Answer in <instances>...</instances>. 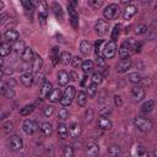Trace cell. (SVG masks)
I'll return each instance as SVG.
<instances>
[{"instance_id":"cell-31","label":"cell","mask_w":157,"mask_h":157,"mask_svg":"<svg viewBox=\"0 0 157 157\" xmlns=\"http://www.w3.org/2000/svg\"><path fill=\"white\" fill-rule=\"evenodd\" d=\"M60 60H61V63L64 65H70L72 63V56H71V54L69 52H63L60 54Z\"/></svg>"},{"instance_id":"cell-34","label":"cell","mask_w":157,"mask_h":157,"mask_svg":"<svg viewBox=\"0 0 157 157\" xmlns=\"http://www.w3.org/2000/svg\"><path fill=\"white\" fill-rule=\"evenodd\" d=\"M91 80H92V82H93V83L99 85V83H102V81H103V74H102L101 71H96V72H93V74H92Z\"/></svg>"},{"instance_id":"cell-25","label":"cell","mask_w":157,"mask_h":157,"mask_svg":"<svg viewBox=\"0 0 157 157\" xmlns=\"http://www.w3.org/2000/svg\"><path fill=\"white\" fill-rule=\"evenodd\" d=\"M87 93L85 92V91H80L78 93H77V98H76V103H77V105H80V107H85L86 105V102H87Z\"/></svg>"},{"instance_id":"cell-9","label":"cell","mask_w":157,"mask_h":157,"mask_svg":"<svg viewBox=\"0 0 157 157\" xmlns=\"http://www.w3.org/2000/svg\"><path fill=\"white\" fill-rule=\"evenodd\" d=\"M108 28H109V23L107 21H104V20H98L96 26H94L96 33L98 36H104L108 32Z\"/></svg>"},{"instance_id":"cell-32","label":"cell","mask_w":157,"mask_h":157,"mask_svg":"<svg viewBox=\"0 0 157 157\" xmlns=\"http://www.w3.org/2000/svg\"><path fill=\"white\" fill-rule=\"evenodd\" d=\"M34 104H27V105H25L23 108H21L20 109V114L22 115V117H28L33 110H34Z\"/></svg>"},{"instance_id":"cell-6","label":"cell","mask_w":157,"mask_h":157,"mask_svg":"<svg viewBox=\"0 0 157 157\" xmlns=\"http://www.w3.org/2000/svg\"><path fill=\"white\" fill-rule=\"evenodd\" d=\"M131 40H125L121 43L120 48H119V56L120 59H128L130 58V54H131V49H132V45H131Z\"/></svg>"},{"instance_id":"cell-29","label":"cell","mask_w":157,"mask_h":157,"mask_svg":"<svg viewBox=\"0 0 157 157\" xmlns=\"http://www.w3.org/2000/svg\"><path fill=\"white\" fill-rule=\"evenodd\" d=\"M81 67H82V70H83L85 74L91 72V71H93V69H94V63H93L92 60H85V61L82 63Z\"/></svg>"},{"instance_id":"cell-48","label":"cell","mask_w":157,"mask_h":157,"mask_svg":"<svg viewBox=\"0 0 157 157\" xmlns=\"http://www.w3.org/2000/svg\"><path fill=\"white\" fill-rule=\"evenodd\" d=\"M53 112H54V107H53V105H47V107L43 109V114H44V117H47V118H49V117L53 114Z\"/></svg>"},{"instance_id":"cell-60","label":"cell","mask_w":157,"mask_h":157,"mask_svg":"<svg viewBox=\"0 0 157 157\" xmlns=\"http://www.w3.org/2000/svg\"><path fill=\"white\" fill-rule=\"evenodd\" d=\"M32 1V4L34 5V7H37L38 6V0H31Z\"/></svg>"},{"instance_id":"cell-53","label":"cell","mask_w":157,"mask_h":157,"mask_svg":"<svg viewBox=\"0 0 157 157\" xmlns=\"http://www.w3.org/2000/svg\"><path fill=\"white\" fill-rule=\"evenodd\" d=\"M2 128H4V131L7 132V131H11V130L13 129V124H12L11 121H7V123L2 124Z\"/></svg>"},{"instance_id":"cell-57","label":"cell","mask_w":157,"mask_h":157,"mask_svg":"<svg viewBox=\"0 0 157 157\" xmlns=\"http://www.w3.org/2000/svg\"><path fill=\"white\" fill-rule=\"evenodd\" d=\"M114 103H115V105L120 107V105L123 104V102H121V97L118 96V94H115V96H114Z\"/></svg>"},{"instance_id":"cell-13","label":"cell","mask_w":157,"mask_h":157,"mask_svg":"<svg viewBox=\"0 0 157 157\" xmlns=\"http://www.w3.org/2000/svg\"><path fill=\"white\" fill-rule=\"evenodd\" d=\"M131 98L134 102H140L142 98H145V91L142 87H134L131 90Z\"/></svg>"},{"instance_id":"cell-15","label":"cell","mask_w":157,"mask_h":157,"mask_svg":"<svg viewBox=\"0 0 157 157\" xmlns=\"http://www.w3.org/2000/svg\"><path fill=\"white\" fill-rule=\"evenodd\" d=\"M130 67H131V60H130V58H128V59H121V60L118 63V65H117V71H118V72H125V71H128Z\"/></svg>"},{"instance_id":"cell-56","label":"cell","mask_w":157,"mask_h":157,"mask_svg":"<svg viewBox=\"0 0 157 157\" xmlns=\"http://www.w3.org/2000/svg\"><path fill=\"white\" fill-rule=\"evenodd\" d=\"M38 18H39V21H40V23L44 26L45 25V22H47V15L45 13H38Z\"/></svg>"},{"instance_id":"cell-21","label":"cell","mask_w":157,"mask_h":157,"mask_svg":"<svg viewBox=\"0 0 157 157\" xmlns=\"http://www.w3.org/2000/svg\"><path fill=\"white\" fill-rule=\"evenodd\" d=\"M80 50H81V53H82L83 55H90V53L92 52V44H91L88 40L83 39V40H81V43H80Z\"/></svg>"},{"instance_id":"cell-51","label":"cell","mask_w":157,"mask_h":157,"mask_svg":"<svg viewBox=\"0 0 157 157\" xmlns=\"http://www.w3.org/2000/svg\"><path fill=\"white\" fill-rule=\"evenodd\" d=\"M82 59L80 58V56H74L72 58V66L74 67H77V66H80V65H82Z\"/></svg>"},{"instance_id":"cell-36","label":"cell","mask_w":157,"mask_h":157,"mask_svg":"<svg viewBox=\"0 0 157 157\" xmlns=\"http://www.w3.org/2000/svg\"><path fill=\"white\" fill-rule=\"evenodd\" d=\"M128 81H130L131 83H139L141 81V75L139 72H131L128 75Z\"/></svg>"},{"instance_id":"cell-20","label":"cell","mask_w":157,"mask_h":157,"mask_svg":"<svg viewBox=\"0 0 157 157\" xmlns=\"http://www.w3.org/2000/svg\"><path fill=\"white\" fill-rule=\"evenodd\" d=\"M61 97H63L61 90H60V88H53V91L50 92V94H49L48 98H49V101H50L52 103H56V102H60Z\"/></svg>"},{"instance_id":"cell-62","label":"cell","mask_w":157,"mask_h":157,"mask_svg":"<svg viewBox=\"0 0 157 157\" xmlns=\"http://www.w3.org/2000/svg\"><path fill=\"white\" fill-rule=\"evenodd\" d=\"M155 155H156V156H157V150H156V151H155Z\"/></svg>"},{"instance_id":"cell-43","label":"cell","mask_w":157,"mask_h":157,"mask_svg":"<svg viewBox=\"0 0 157 157\" xmlns=\"http://www.w3.org/2000/svg\"><path fill=\"white\" fill-rule=\"evenodd\" d=\"M20 2H21V4H22V6L25 7V10H27V11H33L34 5L32 4V1H31V0H20Z\"/></svg>"},{"instance_id":"cell-39","label":"cell","mask_w":157,"mask_h":157,"mask_svg":"<svg viewBox=\"0 0 157 157\" xmlns=\"http://www.w3.org/2000/svg\"><path fill=\"white\" fill-rule=\"evenodd\" d=\"M45 81H47V80H45L44 74H42L40 71H39V72H36V76H34V83H37V85H43Z\"/></svg>"},{"instance_id":"cell-41","label":"cell","mask_w":157,"mask_h":157,"mask_svg":"<svg viewBox=\"0 0 157 157\" xmlns=\"http://www.w3.org/2000/svg\"><path fill=\"white\" fill-rule=\"evenodd\" d=\"M103 2H104V0H88V5L93 10H98L103 5Z\"/></svg>"},{"instance_id":"cell-17","label":"cell","mask_w":157,"mask_h":157,"mask_svg":"<svg viewBox=\"0 0 157 157\" xmlns=\"http://www.w3.org/2000/svg\"><path fill=\"white\" fill-rule=\"evenodd\" d=\"M4 37H5V40L6 42H16L17 39H18V37H20V33L16 31V29H7L5 33H4Z\"/></svg>"},{"instance_id":"cell-1","label":"cell","mask_w":157,"mask_h":157,"mask_svg":"<svg viewBox=\"0 0 157 157\" xmlns=\"http://www.w3.org/2000/svg\"><path fill=\"white\" fill-rule=\"evenodd\" d=\"M75 94H76L75 87H74V86H69V87L65 90V92H64V94H63V97H61V99H60V104H61L63 107H69V105L72 103V101H74V98H75Z\"/></svg>"},{"instance_id":"cell-23","label":"cell","mask_w":157,"mask_h":157,"mask_svg":"<svg viewBox=\"0 0 157 157\" xmlns=\"http://www.w3.org/2000/svg\"><path fill=\"white\" fill-rule=\"evenodd\" d=\"M69 134L71 137H78L81 135V126L77 123H72L69 126Z\"/></svg>"},{"instance_id":"cell-61","label":"cell","mask_w":157,"mask_h":157,"mask_svg":"<svg viewBox=\"0 0 157 157\" xmlns=\"http://www.w3.org/2000/svg\"><path fill=\"white\" fill-rule=\"evenodd\" d=\"M132 0H120V2L121 4H129V2H131Z\"/></svg>"},{"instance_id":"cell-22","label":"cell","mask_w":157,"mask_h":157,"mask_svg":"<svg viewBox=\"0 0 157 157\" xmlns=\"http://www.w3.org/2000/svg\"><path fill=\"white\" fill-rule=\"evenodd\" d=\"M96 63H97V65H98L99 71H101L104 76H105V75H108V67H107V65H105L104 58H102L101 55H97V58H96Z\"/></svg>"},{"instance_id":"cell-59","label":"cell","mask_w":157,"mask_h":157,"mask_svg":"<svg viewBox=\"0 0 157 157\" xmlns=\"http://www.w3.org/2000/svg\"><path fill=\"white\" fill-rule=\"evenodd\" d=\"M69 4H70V5H72L74 7H76V6H77V4H78V1H77V0H69Z\"/></svg>"},{"instance_id":"cell-38","label":"cell","mask_w":157,"mask_h":157,"mask_svg":"<svg viewBox=\"0 0 157 157\" xmlns=\"http://www.w3.org/2000/svg\"><path fill=\"white\" fill-rule=\"evenodd\" d=\"M97 93V85L96 83H91V85H87V96L90 98H93Z\"/></svg>"},{"instance_id":"cell-33","label":"cell","mask_w":157,"mask_h":157,"mask_svg":"<svg viewBox=\"0 0 157 157\" xmlns=\"http://www.w3.org/2000/svg\"><path fill=\"white\" fill-rule=\"evenodd\" d=\"M120 29H121V25H120V23H117V25L113 27L112 34H110V38H112L113 40H117V39L119 38V36H120Z\"/></svg>"},{"instance_id":"cell-14","label":"cell","mask_w":157,"mask_h":157,"mask_svg":"<svg viewBox=\"0 0 157 157\" xmlns=\"http://www.w3.org/2000/svg\"><path fill=\"white\" fill-rule=\"evenodd\" d=\"M43 66V59L40 58L39 54H34L32 59V71L33 72H39Z\"/></svg>"},{"instance_id":"cell-8","label":"cell","mask_w":157,"mask_h":157,"mask_svg":"<svg viewBox=\"0 0 157 157\" xmlns=\"http://www.w3.org/2000/svg\"><path fill=\"white\" fill-rule=\"evenodd\" d=\"M9 145H10V147H11V150H13V151H20V150L23 148V141H22V139H21L20 136H17V135H13V136L10 137Z\"/></svg>"},{"instance_id":"cell-2","label":"cell","mask_w":157,"mask_h":157,"mask_svg":"<svg viewBox=\"0 0 157 157\" xmlns=\"http://www.w3.org/2000/svg\"><path fill=\"white\" fill-rule=\"evenodd\" d=\"M119 12H120V9L117 4H110L108 5L104 10H103V16L105 20H115L118 16H119Z\"/></svg>"},{"instance_id":"cell-11","label":"cell","mask_w":157,"mask_h":157,"mask_svg":"<svg viewBox=\"0 0 157 157\" xmlns=\"http://www.w3.org/2000/svg\"><path fill=\"white\" fill-rule=\"evenodd\" d=\"M53 91V85L50 81H45L42 86H40V90H39V96L40 98H47L49 97L50 92Z\"/></svg>"},{"instance_id":"cell-58","label":"cell","mask_w":157,"mask_h":157,"mask_svg":"<svg viewBox=\"0 0 157 157\" xmlns=\"http://www.w3.org/2000/svg\"><path fill=\"white\" fill-rule=\"evenodd\" d=\"M69 74H70V80H72V81L77 80V75H76V72L71 71V72H69Z\"/></svg>"},{"instance_id":"cell-3","label":"cell","mask_w":157,"mask_h":157,"mask_svg":"<svg viewBox=\"0 0 157 157\" xmlns=\"http://www.w3.org/2000/svg\"><path fill=\"white\" fill-rule=\"evenodd\" d=\"M117 53V42L110 39L103 48V58L104 59H113Z\"/></svg>"},{"instance_id":"cell-12","label":"cell","mask_w":157,"mask_h":157,"mask_svg":"<svg viewBox=\"0 0 157 157\" xmlns=\"http://www.w3.org/2000/svg\"><path fill=\"white\" fill-rule=\"evenodd\" d=\"M69 81H70V74L65 70H60L58 72V83H59V86L64 87L69 83Z\"/></svg>"},{"instance_id":"cell-5","label":"cell","mask_w":157,"mask_h":157,"mask_svg":"<svg viewBox=\"0 0 157 157\" xmlns=\"http://www.w3.org/2000/svg\"><path fill=\"white\" fill-rule=\"evenodd\" d=\"M67 12H69V20H70V23L74 29H78V26H80V21H78V13L76 12L75 7L72 5H67Z\"/></svg>"},{"instance_id":"cell-45","label":"cell","mask_w":157,"mask_h":157,"mask_svg":"<svg viewBox=\"0 0 157 157\" xmlns=\"http://www.w3.org/2000/svg\"><path fill=\"white\" fill-rule=\"evenodd\" d=\"M63 155H64L65 157H72V156L75 155V152H74V148H72L71 146L66 145V146L64 147V150H63Z\"/></svg>"},{"instance_id":"cell-19","label":"cell","mask_w":157,"mask_h":157,"mask_svg":"<svg viewBox=\"0 0 157 157\" xmlns=\"http://www.w3.org/2000/svg\"><path fill=\"white\" fill-rule=\"evenodd\" d=\"M33 56H34L33 50H32V48H29V47L25 48V49H23V52L21 53V59H22V61H25V63L32 61Z\"/></svg>"},{"instance_id":"cell-55","label":"cell","mask_w":157,"mask_h":157,"mask_svg":"<svg viewBox=\"0 0 157 157\" xmlns=\"http://www.w3.org/2000/svg\"><path fill=\"white\" fill-rule=\"evenodd\" d=\"M136 153H137L139 156H147V155H148V152H147L146 150H144V147H141V146H137Z\"/></svg>"},{"instance_id":"cell-42","label":"cell","mask_w":157,"mask_h":157,"mask_svg":"<svg viewBox=\"0 0 157 157\" xmlns=\"http://www.w3.org/2000/svg\"><path fill=\"white\" fill-rule=\"evenodd\" d=\"M12 49H13L16 53L23 52V49H25V43H23L22 40H16L15 44H13V47H12Z\"/></svg>"},{"instance_id":"cell-10","label":"cell","mask_w":157,"mask_h":157,"mask_svg":"<svg viewBox=\"0 0 157 157\" xmlns=\"http://www.w3.org/2000/svg\"><path fill=\"white\" fill-rule=\"evenodd\" d=\"M20 81L25 87H31L34 83V75L32 72H25L21 75Z\"/></svg>"},{"instance_id":"cell-44","label":"cell","mask_w":157,"mask_h":157,"mask_svg":"<svg viewBox=\"0 0 157 157\" xmlns=\"http://www.w3.org/2000/svg\"><path fill=\"white\" fill-rule=\"evenodd\" d=\"M58 117H59V119H61V120H65V119H67L69 118V110L66 109V108H60L59 109V113H58Z\"/></svg>"},{"instance_id":"cell-40","label":"cell","mask_w":157,"mask_h":157,"mask_svg":"<svg viewBox=\"0 0 157 157\" xmlns=\"http://www.w3.org/2000/svg\"><path fill=\"white\" fill-rule=\"evenodd\" d=\"M38 9H39V12L40 13H45L47 15V10H48V5H47V1L45 0H38V6H37Z\"/></svg>"},{"instance_id":"cell-49","label":"cell","mask_w":157,"mask_h":157,"mask_svg":"<svg viewBox=\"0 0 157 157\" xmlns=\"http://www.w3.org/2000/svg\"><path fill=\"white\" fill-rule=\"evenodd\" d=\"M135 32H136V34H144V33L147 32V26H146V25H139V26L136 27Z\"/></svg>"},{"instance_id":"cell-27","label":"cell","mask_w":157,"mask_h":157,"mask_svg":"<svg viewBox=\"0 0 157 157\" xmlns=\"http://www.w3.org/2000/svg\"><path fill=\"white\" fill-rule=\"evenodd\" d=\"M11 50H12V47L10 45L9 42H2L1 43V45H0V54H1V56L9 55Z\"/></svg>"},{"instance_id":"cell-47","label":"cell","mask_w":157,"mask_h":157,"mask_svg":"<svg viewBox=\"0 0 157 157\" xmlns=\"http://www.w3.org/2000/svg\"><path fill=\"white\" fill-rule=\"evenodd\" d=\"M102 44H103V39H98V40L94 43V52H96L97 55H99L101 50H103V49H102Z\"/></svg>"},{"instance_id":"cell-7","label":"cell","mask_w":157,"mask_h":157,"mask_svg":"<svg viewBox=\"0 0 157 157\" xmlns=\"http://www.w3.org/2000/svg\"><path fill=\"white\" fill-rule=\"evenodd\" d=\"M37 128H38L37 123H36L34 120H31V119H26V120L23 121V124H22V129H23V131H25L27 135L34 134L36 130H37Z\"/></svg>"},{"instance_id":"cell-28","label":"cell","mask_w":157,"mask_h":157,"mask_svg":"<svg viewBox=\"0 0 157 157\" xmlns=\"http://www.w3.org/2000/svg\"><path fill=\"white\" fill-rule=\"evenodd\" d=\"M53 12H54L55 17H56L59 21H63V18H64V12H63L61 6H60V5H58L56 2H55V4H53Z\"/></svg>"},{"instance_id":"cell-24","label":"cell","mask_w":157,"mask_h":157,"mask_svg":"<svg viewBox=\"0 0 157 157\" xmlns=\"http://www.w3.org/2000/svg\"><path fill=\"white\" fill-rule=\"evenodd\" d=\"M99 152V147L97 144L94 142H90L87 146H86V155L88 156H97Z\"/></svg>"},{"instance_id":"cell-52","label":"cell","mask_w":157,"mask_h":157,"mask_svg":"<svg viewBox=\"0 0 157 157\" xmlns=\"http://www.w3.org/2000/svg\"><path fill=\"white\" fill-rule=\"evenodd\" d=\"M109 153L110 155H119V153H121V148L119 146H113L109 148Z\"/></svg>"},{"instance_id":"cell-26","label":"cell","mask_w":157,"mask_h":157,"mask_svg":"<svg viewBox=\"0 0 157 157\" xmlns=\"http://www.w3.org/2000/svg\"><path fill=\"white\" fill-rule=\"evenodd\" d=\"M67 134H69V129H67L66 124L65 123H59L58 124V135H59V137L65 139L67 136Z\"/></svg>"},{"instance_id":"cell-18","label":"cell","mask_w":157,"mask_h":157,"mask_svg":"<svg viewBox=\"0 0 157 157\" xmlns=\"http://www.w3.org/2000/svg\"><path fill=\"white\" fill-rule=\"evenodd\" d=\"M137 12V7L134 6V5H128L124 10V13H123V17L124 20H130L131 17L135 16V13Z\"/></svg>"},{"instance_id":"cell-35","label":"cell","mask_w":157,"mask_h":157,"mask_svg":"<svg viewBox=\"0 0 157 157\" xmlns=\"http://www.w3.org/2000/svg\"><path fill=\"white\" fill-rule=\"evenodd\" d=\"M50 58H52V61L54 65H56L59 63V48L58 47H54L50 50Z\"/></svg>"},{"instance_id":"cell-37","label":"cell","mask_w":157,"mask_h":157,"mask_svg":"<svg viewBox=\"0 0 157 157\" xmlns=\"http://www.w3.org/2000/svg\"><path fill=\"white\" fill-rule=\"evenodd\" d=\"M40 130H42V132H43L45 136H49V135H52V132H53V128H52V125H50L49 123H43V124L40 125Z\"/></svg>"},{"instance_id":"cell-30","label":"cell","mask_w":157,"mask_h":157,"mask_svg":"<svg viewBox=\"0 0 157 157\" xmlns=\"http://www.w3.org/2000/svg\"><path fill=\"white\" fill-rule=\"evenodd\" d=\"M153 108H155V101H153V99H148L147 102H145V103L141 105L142 113H150Z\"/></svg>"},{"instance_id":"cell-54","label":"cell","mask_w":157,"mask_h":157,"mask_svg":"<svg viewBox=\"0 0 157 157\" xmlns=\"http://www.w3.org/2000/svg\"><path fill=\"white\" fill-rule=\"evenodd\" d=\"M92 115H93V110H92V109H87L86 113H85V120H86V121H91Z\"/></svg>"},{"instance_id":"cell-16","label":"cell","mask_w":157,"mask_h":157,"mask_svg":"<svg viewBox=\"0 0 157 157\" xmlns=\"http://www.w3.org/2000/svg\"><path fill=\"white\" fill-rule=\"evenodd\" d=\"M97 125H98V128L102 129V130H110L113 124H112V121L108 119V117H101V118H98Z\"/></svg>"},{"instance_id":"cell-46","label":"cell","mask_w":157,"mask_h":157,"mask_svg":"<svg viewBox=\"0 0 157 157\" xmlns=\"http://www.w3.org/2000/svg\"><path fill=\"white\" fill-rule=\"evenodd\" d=\"M99 117H109L112 114V109L109 107H103L101 110H99Z\"/></svg>"},{"instance_id":"cell-50","label":"cell","mask_w":157,"mask_h":157,"mask_svg":"<svg viewBox=\"0 0 157 157\" xmlns=\"http://www.w3.org/2000/svg\"><path fill=\"white\" fill-rule=\"evenodd\" d=\"M4 96H5L6 98H13L15 91H13L11 87H6V90H5V92H4Z\"/></svg>"},{"instance_id":"cell-4","label":"cell","mask_w":157,"mask_h":157,"mask_svg":"<svg viewBox=\"0 0 157 157\" xmlns=\"http://www.w3.org/2000/svg\"><path fill=\"white\" fill-rule=\"evenodd\" d=\"M134 124L140 131H144V132H147L152 129V123L148 119H145V118H135Z\"/></svg>"}]
</instances>
